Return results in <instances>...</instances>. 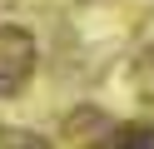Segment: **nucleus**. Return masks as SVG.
<instances>
[{"label":"nucleus","mask_w":154,"mask_h":149,"mask_svg":"<svg viewBox=\"0 0 154 149\" xmlns=\"http://www.w3.org/2000/svg\"><path fill=\"white\" fill-rule=\"evenodd\" d=\"M35 75V40L20 25H0V95H20Z\"/></svg>","instance_id":"nucleus-1"},{"label":"nucleus","mask_w":154,"mask_h":149,"mask_svg":"<svg viewBox=\"0 0 154 149\" xmlns=\"http://www.w3.org/2000/svg\"><path fill=\"white\" fill-rule=\"evenodd\" d=\"M0 149H45V144L35 134H15V129H10V134H0Z\"/></svg>","instance_id":"nucleus-3"},{"label":"nucleus","mask_w":154,"mask_h":149,"mask_svg":"<svg viewBox=\"0 0 154 149\" xmlns=\"http://www.w3.org/2000/svg\"><path fill=\"white\" fill-rule=\"evenodd\" d=\"M139 85H144V89L154 95V45H149V50L139 55Z\"/></svg>","instance_id":"nucleus-4"},{"label":"nucleus","mask_w":154,"mask_h":149,"mask_svg":"<svg viewBox=\"0 0 154 149\" xmlns=\"http://www.w3.org/2000/svg\"><path fill=\"white\" fill-rule=\"evenodd\" d=\"M114 149H154V129H124Z\"/></svg>","instance_id":"nucleus-2"}]
</instances>
